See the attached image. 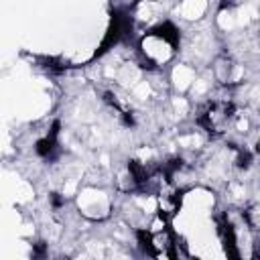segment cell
<instances>
[{"instance_id":"6da1fadb","label":"cell","mask_w":260,"mask_h":260,"mask_svg":"<svg viewBox=\"0 0 260 260\" xmlns=\"http://www.w3.org/2000/svg\"><path fill=\"white\" fill-rule=\"evenodd\" d=\"M181 45V32L179 26L171 20L158 22L156 26H152L148 32L142 35L138 49L142 55V63H148V69L160 67L162 63H167L175 51Z\"/></svg>"},{"instance_id":"7a4b0ae2","label":"cell","mask_w":260,"mask_h":260,"mask_svg":"<svg viewBox=\"0 0 260 260\" xmlns=\"http://www.w3.org/2000/svg\"><path fill=\"white\" fill-rule=\"evenodd\" d=\"M234 120H236V108H234V104L228 102V100H213V102H209L201 110V114L197 118V124L205 132H209V134H219Z\"/></svg>"}]
</instances>
